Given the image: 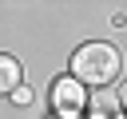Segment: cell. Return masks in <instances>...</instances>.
I'll return each instance as SVG.
<instances>
[{
  "label": "cell",
  "mask_w": 127,
  "mask_h": 119,
  "mask_svg": "<svg viewBox=\"0 0 127 119\" xmlns=\"http://www.w3.org/2000/svg\"><path fill=\"white\" fill-rule=\"evenodd\" d=\"M119 67H123V60H119L115 44H107V40L79 44L75 56H71V79H75V83H95V87H103V83H111V79L119 75Z\"/></svg>",
  "instance_id": "obj_1"
},
{
  "label": "cell",
  "mask_w": 127,
  "mask_h": 119,
  "mask_svg": "<svg viewBox=\"0 0 127 119\" xmlns=\"http://www.w3.org/2000/svg\"><path fill=\"white\" fill-rule=\"evenodd\" d=\"M83 103H87V95H83V83H75L71 75H60V79L52 83V107L60 111V119H75Z\"/></svg>",
  "instance_id": "obj_2"
},
{
  "label": "cell",
  "mask_w": 127,
  "mask_h": 119,
  "mask_svg": "<svg viewBox=\"0 0 127 119\" xmlns=\"http://www.w3.org/2000/svg\"><path fill=\"white\" fill-rule=\"evenodd\" d=\"M20 79H24V71H20V60L0 52V95H12V91L20 87Z\"/></svg>",
  "instance_id": "obj_3"
},
{
  "label": "cell",
  "mask_w": 127,
  "mask_h": 119,
  "mask_svg": "<svg viewBox=\"0 0 127 119\" xmlns=\"http://www.w3.org/2000/svg\"><path fill=\"white\" fill-rule=\"evenodd\" d=\"M91 119H115V107H111L107 99H95V103H91Z\"/></svg>",
  "instance_id": "obj_4"
},
{
  "label": "cell",
  "mask_w": 127,
  "mask_h": 119,
  "mask_svg": "<svg viewBox=\"0 0 127 119\" xmlns=\"http://www.w3.org/2000/svg\"><path fill=\"white\" fill-rule=\"evenodd\" d=\"M12 99H16V103H28L32 95H28V87H16V91H12Z\"/></svg>",
  "instance_id": "obj_5"
},
{
  "label": "cell",
  "mask_w": 127,
  "mask_h": 119,
  "mask_svg": "<svg viewBox=\"0 0 127 119\" xmlns=\"http://www.w3.org/2000/svg\"><path fill=\"white\" fill-rule=\"evenodd\" d=\"M119 107H123V115H127V83L119 87Z\"/></svg>",
  "instance_id": "obj_6"
},
{
  "label": "cell",
  "mask_w": 127,
  "mask_h": 119,
  "mask_svg": "<svg viewBox=\"0 0 127 119\" xmlns=\"http://www.w3.org/2000/svg\"><path fill=\"white\" fill-rule=\"evenodd\" d=\"M115 119H127V115H115Z\"/></svg>",
  "instance_id": "obj_7"
}]
</instances>
